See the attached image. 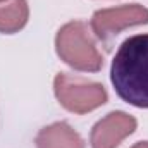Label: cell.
Wrapping results in <instances>:
<instances>
[{"label": "cell", "mask_w": 148, "mask_h": 148, "mask_svg": "<svg viewBox=\"0 0 148 148\" xmlns=\"http://www.w3.org/2000/svg\"><path fill=\"white\" fill-rule=\"evenodd\" d=\"M110 81L124 102L148 109V33L129 36L119 47L112 60Z\"/></svg>", "instance_id": "6da1fadb"}, {"label": "cell", "mask_w": 148, "mask_h": 148, "mask_svg": "<svg viewBox=\"0 0 148 148\" xmlns=\"http://www.w3.org/2000/svg\"><path fill=\"white\" fill-rule=\"evenodd\" d=\"M55 50L66 64L77 71L97 73L103 66V59L97 50L88 26L81 21H71L59 29Z\"/></svg>", "instance_id": "7a4b0ae2"}, {"label": "cell", "mask_w": 148, "mask_h": 148, "mask_svg": "<svg viewBox=\"0 0 148 148\" xmlns=\"http://www.w3.org/2000/svg\"><path fill=\"white\" fill-rule=\"evenodd\" d=\"M53 91L59 103L74 114L91 112L107 102V91L100 83L86 81L69 74L55 76Z\"/></svg>", "instance_id": "3957f363"}, {"label": "cell", "mask_w": 148, "mask_h": 148, "mask_svg": "<svg viewBox=\"0 0 148 148\" xmlns=\"http://www.w3.org/2000/svg\"><path fill=\"white\" fill-rule=\"evenodd\" d=\"M148 9L140 3L114 7V9H102L97 10L91 17V29L100 40H107L112 35H117L124 28L147 24Z\"/></svg>", "instance_id": "277c9868"}, {"label": "cell", "mask_w": 148, "mask_h": 148, "mask_svg": "<svg viewBox=\"0 0 148 148\" xmlns=\"http://www.w3.org/2000/svg\"><path fill=\"white\" fill-rule=\"evenodd\" d=\"M136 129V119L126 112H110L91 129V148H117Z\"/></svg>", "instance_id": "5b68a950"}, {"label": "cell", "mask_w": 148, "mask_h": 148, "mask_svg": "<svg viewBox=\"0 0 148 148\" xmlns=\"http://www.w3.org/2000/svg\"><path fill=\"white\" fill-rule=\"evenodd\" d=\"M36 148H84V143L69 124L55 122L38 133Z\"/></svg>", "instance_id": "8992f818"}, {"label": "cell", "mask_w": 148, "mask_h": 148, "mask_svg": "<svg viewBox=\"0 0 148 148\" xmlns=\"http://www.w3.org/2000/svg\"><path fill=\"white\" fill-rule=\"evenodd\" d=\"M29 17L26 0H10L7 5H0V33L10 35L24 28Z\"/></svg>", "instance_id": "52a82bcc"}, {"label": "cell", "mask_w": 148, "mask_h": 148, "mask_svg": "<svg viewBox=\"0 0 148 148\" xmlns=\"http://www.w3.org/2000/svg\"><path fill=\"white\" fill-rule=\"evenodd\" d=\"M133 148H148V141H141V143H136Z\"/></svg>", "instance_id": "ba28073f"}, {"label": "cell", "mask_w": 148, "mask_h": 148, "mask_svg": "<svg viewBox=\"0 0 148 148\" xmlns=\"http://www.w3.org/2000/svg\"><path fill=\"white\" fill-rule=\"evenodd\" d=\"M0 2H5V0H0Z\"/></svg>", "instance_id": "9c48e42d"}]
</instances>
